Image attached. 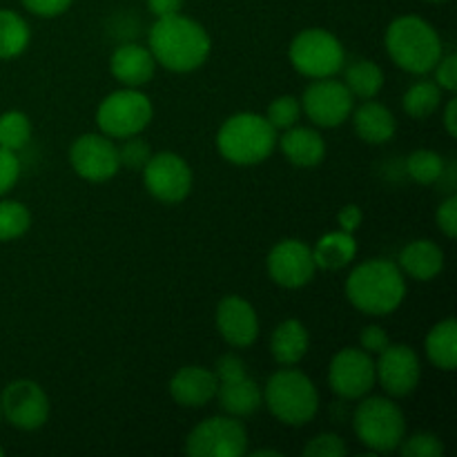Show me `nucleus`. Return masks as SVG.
<instances>
[{"instance_id": "f257e3e1", "label": "nucleus", "mask_w": 457, "mask_h": 457, "mask_svg": "<svg viewBox=\"0 0 457 457\" xmlns=\"http://www.w3.org/2000/svg\"><path fill=\"white\" fill-rule=\"evenodd\" d=\"M147 49L156 65L174 74H190L208 62L212 38L199 21L183 13L156 18L147 31Z\"/></svg>"}, {"instance_id": "f03ea898", "label": "nucleus", "mask_w": 457, "mask_h": 457, "mask_svg": "<svg viewBox=\"0 0 457 457\" xmlns=\"http://www.w3.org/2000/svg\"><path fill=\"white\" fill-rule=\"evenodd\" d=\"M346 299L355 311L373 317H386L404 303L406 279L395 262L369 259L348 275L344 286Z\"/></svg>"}, {"instance_id": "7ed1b4c3", "label": "nucleus", "mask_w": 457, "mask_h": 457, "mask_svg": "<svg viewBox=\"0 0 457 457\" xmlns=\"http://www.w3.org/2000/svg\"><path fill=\"white\" fill-rule=\"evenodd\" d=\"M386 54L400 70L409 74H428L445 54V43L436 27L422 16H397L384 34Z\"/></svg>"}, {"instance_id": "20e7f679", "label": "nucleus", "mask_w": 457, "mask_h": 457, "mask_svg": "<svg viewBox=\"0 0 457 457\" xmlns=\"http://www.w3.org/2000/svg\"><path fill=\"white\" fill-rule=\"evenodd\" d=\"M279 132L257 112H237L228 116L217 132V150L232 165H259L277 150Z\"/></svg>"}, {"instance_id": "39448f33", "label": "nucleus", "mask_w": 457, "mask_h": 457, "mask_svg": "<svg viewBox=\"0 0 457 457\" xmlns=\"http://www.w3.org/2000/svg\"><path fill=\"white\" fill-rule=\"evenodd\" d=\"M263 406L286 427H306L320 411V393L306 373L284 366L262 388Z\"/></svg>"}, {"instance_id": "423d86ee", "label": "nucleus", "mask_w": 457, "mask_h": 457, "mask_svg": "<svg viewBox=\"0 0 457 457\" xmlns=\"http://www.w3.org/2000/svg\"><path fill=\"white\" fill-rule=\"evenodd\" d=\"M357 440L373 453H393L406 437L404 411L382 395H364L353 413Z\"/></svg>"}, {"instance_id": "0eeeda50", "label": "nucleus", "mask_w": 457, "mask_h": 457, "mask_svg": "<svg viewBox=\"0 0 457 457\" xmlns=\"http://www.w3.org/2000/svg\"><path fill=\"white\" fill-rule=\"evenodd\" d=\"M288 58L295 71L306 79H330L346 65V49L333 31L308 27L290 40Z\"/></svg>"}, {"instance_id": "6e6552de", "label": "nucleus", "mask_w": 457, "mask_h": 457, "mask_svg": "<svg viewBox=\"0 0 457 457\" xmlns=\"http://www.w3.org/2000/svg\"><path fill=\"white\" fill-rule=\"evenodd\" d=\"M154 119V105L141 87H120L107 94L96 107V125L110 138L137 137Z\"/></svg>"}, {"instance_id": "1a4fd4ad", "label": "nucleus", "mask_w": 457, "mask_h": 457, "mask_svg": "<svg viewBox=\"0 0 457 457\" xmlns=\"http://www.w3.org/2000/svg\"><path fill=\"white\" fill-rule=\"evenodd\" d=\"M214 375L219 382L214 400L219 402V409L223 413L244 420L262 409V386L257 384V379L250 378L241 357L232 355V353L221 355L214 366Z\"/></svg>"}, {"instance_id": "9d476101", "label": "nucleus", "mask_w": 457, "mask_h": 457, "mask_svg": "<svg viewBox=\"0 0 457 457\" xmlns=\"http://www.w3.org/2000/svg\"><path fill=\"white\" fill-rule=\"evenodd\" d=\"M248 431L232 415H214L196 424L186 437L190 457H241L248 453Z\"/></svg>"}, {"instance_id": "9b49d317", "label": "nucleus", "mask_w": 457, "mask_h": 457, "mask_svg": "<svg viewBox=\"0 0 457 457\" xmlns=\"http://www.w3.org/2000/svg\"><path fill=\"white\" fill-rule=\"evenodd\" d=\"M141 172L147 195L159 204H183L195 186V172L190 163L177 152H152L150 161Z\"/></svg>"}, {"instance_id": "f8f14e48", "label": "nucleus", "mask_w": 457, "mask_h": 457, "mask_svg": "<svg viewBox=\"0 0 457 457\" xmlns=\"http://www.w3.org/2000/svg\"><path fill=\"white\" fill-rule=\"evenodd\" d=\"M52 404L34 379H13L0 393V415L18 431H38L49 422Z\"/></svg>"}, {"instance_id": "ddd939ff", "label": "nucleus", "mask_w": 457, "mask_h": 457, "mask_svg": "<svg viewBox=\"0 0 457 457\" xmlns=\"http://www.w3.org/2000/svg\"><path fill=\"white\" fill-rule=\"evenodd\" d=\"M302 112L317 125V128H339L351 119V112L355 107V98L348 92L342 80L317 79L306 87V92L299 98Z\"/></svg>"}, {"instance_id": "4468645a", "label": "nucleus", "mask_w": 457, "mask_h": 457, "mask_svg": "<svg viewBox=\"0 0 457 457\" xmlns=\"http://www.w3.org/2000/svg\"><path fill=\"white\" fill-rule=\"evenodd\" d=\"M375 384V360L361 348L346 346L330 360L328 386L342 400H361L373 391Z\"/></svg>"}, {"instance_id": "2eb2a0df", "label": "nucleus", "mask_w": 457, "mask_h": 457, "mask_svg": "<svg viewBox=\"0 0 457 457\" xmlns=\"http://www.w3.org/2000/svg\"><path fill=\"white\" fill-rule=\"evenodd\" d=\"M70 165L89 183H105L119 174V145L101 132H89L70 145Z\"/></svg>"}, {"instance_id": "dca6fc26", "label": "nucleus", "mask_w": 457, "mask_h": 457, "mask_svg": "<svg viewBox=\"0 0 457 457\" xmlns=\"http://www.w3.org/2000/svg\"><path fill=\"white\" fill-rule=\"evenodd\" d=\"M375 379L388 397H409L422 379L420 355L409 344H388L375 361Z\"/></svg>"}, {"instance_id": "f3484780", "label": "nucleus", "mask_w": 457, "mask_h": 457, "mask_svg": "<svg viewBox=\"0 0 457 457\" xmlns=\"http://www.w3.org/2000/svg\"><path fill=\"white\" fill-rule=\"evenodd\" d=\"M266 270L268 277L281 288H303L317 272L312 248L302 239L277 241L266 257Z\"/></svg>"}, {"instance_id": "a211bd4d", "label": "nucleus", "mask_w": 457, "mask_h": 457, "mask_svg": "<svg viewBox=\"0 0 457 457\" xmlns=\"http://www.w3.org/2000/svg\"><path fill=\"white\" fill-rule=\"evenodd\" d=\"M217 330L232 348H250L259 339V317L253 303L239 295H228L219 302Z\"/></svg>"}, {"instance_id": "6ab92c4d", "label": "nucleus", "mask_w": 457, "mask_h": 457, "mask_svg": "<svg viewBox=\"0 0 457 457\" xmlns=\"http://www.w3.org/2000/svg\"><path fill=\"white\" fill-rule=\"evenodd\" d=\"M217 375L205 366H183L172 375L168 391L183 409H204L217 395Z\"/></svg>"}, {"instance_id": "aec40b11", "label": "nucleus", "mask_w": 457, "mask_h": 457, "mask_svg": "<svg viewBox=\"0 0 457 457\" xmlns=\"http://www.w3.org/2000/svg\"><path fill=\"white\" fill-rule=\"evenodd\" d=\"M110 71L123 87H145L156 71V61L147 47L123 43L112 52Z\"/></svg>"}, {"instance_id": "412c9836", "label": "nucleus", "mask_w": 457, "mask_h": 457, "mask_svg": "<svg viewBox=\"0 0 457 457\" xmlns=\"http://www.w3.org/2000/svg\"><path fill=\"white\" fill-rule=\"evenodd\" d=\"M281 154L295 168H317L326 159V141L317 129L293 125L277 138Z\"/></svg>"}, {"instance_id": "4be33fe9", "label": "nucleus", "mask_w": 457, "mask_h": 457, "mask_svg": "<svg viewBox=\"0 0 457 457\" xmlns=\"http://www.w3.org/2000/svg\"><path fill=\"white\" fill-rule=\"evenodd\" d=\"M353 128L360 141L369 143V145H384V143L393 141L397 132V120L393 112L386 105L378 103L375 98L361 103L360 107H353Z\"/></svg>"}, {"instance_id": "5701e85b", "label": "nucleus", "mask_w": 457, "mask_h": 457, "mask_svg": "<svg viewBox=\"0 0 457 457\" xmlns=\"http://www.w3.org/2000/svg\"><path fill=\"white\" fill-rule=\"evenodd\" d=\"M397 266L415 281H433L445 270V250L433 239H413L402 248Z\"/></svg>"}, {"instance_id": "b1692460", "label": "nucleus", "mask_w": 457, "mask_h": 457, "mask_svg": "<svg viewBox=\"0 0 457 457\" xmlns=\"http://www.w3.org/2000/svg\"><path fill=\"white\" fill-rule=\"evenodd\" d=\"M311 348V333L299 320H286L272 330L270 355L279 366H297Z\"/></svg>"}, {"instance_id": "393cba45", "label": "nucleus", "mask_w": 457, "mask_h": 457, "mask_svg": "<svg viewBox=\"0 0 457 457\" xmlns=\"http://www.w3.org/2000/svg\"><path fill=\"white\" fill-rule=\"evenodd\" d=\"M312 257H315V266L320 270H342V268L351 266L357 257V241L353 232L335 230L326 232L320 237L312 248Z\"/></svg>"}, {"instance_id": "a878e982", "label": "nucleus", "mask_w": 457, "mask_h": 457, "mask_svg": "<svg viewBox=\"0 0 457 457\" xmlns=\"http://www.w3.org/2000/svg\"><path fill=\"white\" fill-rule=\"evenodd\" d=\"M424 353H427V360L436 369L445 370V373H453L457 366V321L453 317L437 321L428 330Z\"/></svg>"}, {"instance_id": "bb28decb", "label": "nucleus", "mask_w": 457, "mask_h": 457, "mask_svg": "<svg viewBox=\"0 0 457 457\" xmlns=\"http://www.w3.org/2000/svg\"><path fill=\"white\" fill-rule=\"evenodd\" d=\"M31 29L25 18L13 9H0V61H12L27 52Z\"/></svg>"}, {"instance_id": "cd10ccee", "label": "nucleus", "mask_w": 457, "mask_h": 457, "mask_svg": "<svg viewBox=\"0 0 457 457\" xmlns=\"http://www.w3.org/2000/svg\"><path fill=\"white\" fill-rule=\"evenodd\" d=\"M342 83L346 85L348 92L353 94V98L369 101V98H375L382 92L384 71L375 61H353L351 65L344 70Z\"/></svg>"}, {"instance_id": "c85d7f7f", "label": "nucleus", "mask_w": 457, "mask_h": 457, "mask_svg": "<svg viewBox=\"0 0 457 457\" xmlns=\"http://www.w3.org/2000/svg\"><path fill=\"white\" fill-rule=\"evenodd\" d=\"M445 98V89L436 80H418L402 96V110L415 120H424L436 114Z\"/></svg>"}, {"instance_id": "c756f323", "label": "nucleus", "mask_w": 457, "mask_h": 457, "mask_svg": "<svg viewBox=\"0 0 457 457\" xmlns=\"http://www.w3.org/2000/svg\"><path fill=\"white\" fill-rule=\"evenodd\" d=\"M445 168V156L436 150H427V147L413 150L409 154V159H406V174L415 183H420V186H436L440 181Z\"/></svg>"}, {"instance_id": "7c9ffc66", "label": "nucleus", "mask_w": 457, "mask_h": 457, "mask_svg": "<svg viewBox=\"0 0 457 457\" xmlns=\"http://www.w3.org/2000/svg\"><path fill=\"white\" fill-rule=\"evenodd\" d=\"M31 132L34 128L25 112L7 110L0 114V147L4 150L21 152L29 143Z\"/></svg>"}, {"instance_id": "2f4dec72", "label": "nucleus", "mask_w": 457, "mask_h": 457, "mask_svg": "<svg viewBox=\"0 0 457 457\" xmlns=\"http://www.w3.org/2000/svg\"><path fill=\"white\" fill-rule=\"evenodd\" d=\"M31 228V212L25 204L13 199L0 201V244L25 237Z\"/></svg>"}, {"instance_id": "473e14b6", "label": "nucleus", "mask_w": 457, "mask_h": 457, "mask_svg": "<svg viewBox=\"0 0 457 457\" xmlns=\"http://www.w3.org/2000/svg\"><path fill=\"white\" fill-rule=\"evenodd\" d=\"M268 123L277 129V132H284V129L297 125L299 116H302V103H299L297 96L293 94H284V96H277L275 101L268 105L266 114Z\"/></svg>"}, {"instance_id": "72a5a7b5", "label": "nucleus", "mask_w": 457, "mask_h": 457, "mask_svg": "<svg viewBox=\"0 0 457 457\" xmlns=\"http://www.w3.org/2000/svg\"><path fill=\"white\" fill-rule=\"evenodd\" d=\"M400 451L404 457H440L445 455V442L436 433H415V436L404 437L400 445Z\"/></svg>"}, {"instance_id": "f704fd0d", "label": "nucleus", "mask_w": 457, "mask_h": 457, "mask_svg": "<svg viewBox=\"0 0 457 457\" xmlns=\"http://www.w3.org/2000/svg\"><path fill=\"white\" fill-rule=\"evenodd\" d=\"M150 156H152V147L145 138H141V134L123 138V143H120V147H119L120 168L143 170L145 168L147 161H150Z\"/></svg>"}, {"instance_id": "c9c22d12", "label": "nucleus", "mask_w": 457, "mask_h": 457, "mask_svg": "<svg viewBox=\"0 0 457 457\" xmlns=\"http://www.w3.org/2000/svg\"><path fill=\"white\" fill-rule=\"evenodd\" d=\"M346 453V445H344L337 433H320L303 446V455L306 457H342Z\"/></svg>"}, {"instance_id": "e433bc0d", "label": "nucleus", "mask_w": 457, "mask_h": 457, "mask_svg": "<svg viewBox=\"0 0 457 457\" xmlns=\"http://www.w3.org/2000/svg\"><path fill=\"white\" fill-rule=\"evenodd\" d=\"M21 172L22 165L21 159H18V152L0 147V196H4L16 186L18 179H21Z\"/></svg>"}, {"instance_id": "4c0bfd02", "label": "nucleus", "mask_w": 457, "mask_h": 457, "mask_svg": "<svg viewBox=\"0 0 457 457\" xmlns=\"http://www.w3.org/2000/svg\"><path fill=\"white\" fill-rule=\"evenodd\" d=\"M436 223L442 232H445L446 239H455L457 235V196L453 195L446 196L436 210Z\"/></svg>"}, {"instance_id": "58836bf2", "label": "nucleus", "mask_w": 457, "mask_h": 457, "mask_svg": "<svg viewBox=\"0 0 457 457\" xmlns=\"http://www.w3.org/2000/svg\"><path fill=\"white\" fill-rule=\"evenodd\" d=\"M436 71V83L440 85L445 92L453 94L457 89V56L453 52L442 54V58L437 61V65L433 67Z\"/></svg>"}, {"instance_id": "ea45409f", "label": "nucleus", "mask_w": 457, "mask_h": 457, "mask_svg": "<svg viewBox=\"0 0 457 457\" xmlns=\"http://www.w3.org/2000/svg\"><path fill=\"white\" fill-rule=\"evenodd\" d=\"M22 7L38 18L62 16L74 0H21Z\"/></svg>"}, {"instance_id": "a19ab883", "label": "nucleus", "mask_w": 457, "mask_h": 457, "mask_svg": "<svg viewBox=\"0 0 457 457\" xmlns=\"http://www.w3.org/2000/svg\"><path fill=\"white\" fill-rule=\"evenodd\" d=\"M388 344H391V339H388V333L382 328V326L370 324L361 330L360 348L361 351L369 353V355H379V353H382Z\"/></svg>"}, {"instance_id": "79ce46f5", "label": "nucleus", "mask_w": 457, "mask_h": 457, "mask_svg": "<svg viewBox=\"0 0 457 457\" xmlns=\"http://www.w3.org/2000/svg\"><path fill=\"white\" fill-rule=\"evenodd\" d=\"M361 221H364V212H361L360 205L348 204V205H344L342 210H339V214H337L339 230H344V232H355L357 228L361 226Z\"/></svg>"}, {"instance_id": "37998d69", "label": "nucleus", "mask_w": 457, "mask_h": 457, "mask_svg": "<svg viewBox=\"0 0 457 457\" xmlns=\"http://www.w3.org/2000/svg\"><path fill=\"white\" fill-rule=\"evenodd\" d=\"M183 3L186 0H145L147 9L154 18H163V16H172V13H181Z\"/></svg>"}, {"instance_id": "c03bdc74", "label": "nucleus", "mask_w": 457, "mask_h": 457, "mask_svg": "<svg viewBox=\"0 0 457 457\" xmlns=\"http://www.w3.org/2000/svg\"><path fill=\"white\" fill-rule=\"evenodd\" d=\"M442 120H445V129L449 132V137H457V101L455 98H449L445 105V112H442Z\"/></svg>"}, {"instance_id": "a18cd8bd", "label": "nucleus", "mask_w": 457, "mask_h": 457, "mask_svg": "<svg viewBox=\"0 0 457 457\" xmlns=\"http://www.w3.org/2000/svg\"><path fill=\"white\" fill-rule=\"evenodd\" d=\"M253 457H263V455H272V457H281V453L279 451H275V449H259V451H253V453H250Z\"/></svg>"}, {"instance_id": "49530a36", "label": "nucleus", "mask_w": 457, "mask_h": 457, "mask_svg": "<svg viewBox=\"0 0 457 457\" xmlns=\"http://www.w3.org/2000/svg\"><path fill=\"white\" fill-rule=\"evenodd\" d=\"M427 3H436V4H440V3H449V0H427Z\"/></svg>"}, {"instance_id": "de8ad7c7", "label": "nucleus", "mask_w": 457, "mask_h": 457, "mask_svg": "<svg viewBox=\"0 0 457 457\" xmlns=\"http://www.w3.org/2000/svg\"><path fill=\"white\" fill-rule=\"evenodd\" d=\"M4 455V449H3V446H0V457H3Z\"/></svg>"}, {"instance_id": "09e8293b", "label": "nucleus", "mask_w": 457, "mask_h": 457, "mask_svg": "<svg viewBox=\"0 0 457 457\" xmlns=\"http://www.w3.org/2000/svg\"><path fill=\"white\" fill-rule=\"evenodd\" d=\"M0 420H3V415H0Z\"/></svg>"}]
</instances>
